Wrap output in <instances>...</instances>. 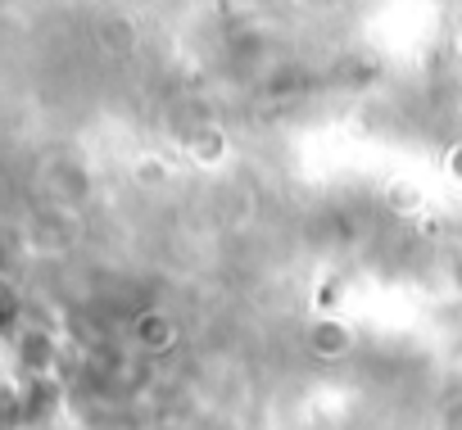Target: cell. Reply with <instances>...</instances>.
I'll return each mask as SVG.
<instances>
[{
  "label": "cell",
  "instance_id": "cell-1",
  "mask_svg": "<svg viewBox=\"0 0 462 430\" xmlns=\"http://www.w3.org/2000/svg\"><path fill=\"white\" fill-rule=\"evenodd\" d=\"M304 344H309L313 358L340 362V358H349V353L358 349V331H354L345 317H336V313H318V317L304 326Z\"/></svg>",
  "mask_w": 462,
  "mask_h": 430
},
{
  "label": "cell",
  "instance_id": "cell-2",
  "mask_svg": "<svg viewBox=\"0 0 462 430\" xmlns=\"http://www.w3.org/2000/svg\"><path fill=\"white\" fill-rule=\"evenodd\" d=\"M186 159H190L195 168L213 172V168H222V163L231 159V136H226L217 123H195V127L186 132Z\"/></svg>",
  "mask_w": 462,
  "mask_h": 430
},
{
  "label": "cell",
  "instance_id": "cell-3",
  "mask_svg": "<svg viewBox=\"0 0 462 430\" xmlns=\"http://www.w3.org/2000/svg\"><path fill=\"white\" fill-rule=\"evenodd\" d=\"M132 335H136L141 349H172L181 331H177V317H172V313H163V308H145V313L132 322Z\"/></svg>",
  "mask_w": 462,
  "mask_h": 430
},
{
  "label": "cell",
  "instance_id": "cell-4",
  "mask_svg": "<svg viewBox=\"0 0 462 430\" xmlns=\"http://www.w3.org/2000/svg\"><path fill=\"white\" fill-rule=\"evenodd\" d=\"M100 41H105L114 55H127V50L136 46V23H132V19H118V23L100 28Z\"/></svg>",
  "mask_w": 462,
  "mask_h": 430
},
{
  "label": "cell",
  "instance_id": "cell-5",
  "mask_svg": "<svg viewBox=\"0 0 462 430\" xmlns=\"http://www.w3.org/2000/svg\"><path fill=\"white\" fill-rule=\"evenodd\" d=\"M136 181H145V186H168V181H172V168H168L163 159L150 154V159L136 163Z\"/></svg>",
  "mask_w": 462,
  "mask_h": 430
},
{
  "label": "cell",
  "instance_id": "cell-6",
  "mask_svg": "<svg viewBox=\"0 0 462 430\" xmlns=\"http://www.w3.org/2000/svg\"><path fill=\"white\" fill-rule=\"evenodd\" d=\"M385 199H390L399 213H417V208H421V190H412V186H403V181H399V186H390V195H385Z\"/></svg>",
  "mask_w": 462,
  "mask_h": 430
},
{
  "label": "cell",
  "instance_id": "cell-7",
  "mask_svg": "<svg viewBox=\"0 0 462 430\" xmlns=\"http://www.w3.org/2000/svg\"><path fill=\"white\" fill-rule=\"evenodd\" d=\"M444 172H448V177L462 186V141H453V145L444 150Z\"/></svg>",
  "mask_w": 462,
  "mask_h": 430
},
{
  "label": "cell",
  "instance_id": "cell-8",
  "mask_svg": "<svg viewBox=\"0 0 462 430\" xmlns=\"http://www.w3.org/2000/svg\"><path fill=\"white\" fill-rule=\"evenodd\" d=\"M457 55H462V37H457Z\"/></svg>",
  "mask_w": 462,
  "mask_h": 430
},
{
  "label": "cell",
  "instance_id": "cell-9",
  "mask_svg": "<svg viewBox=\"0 0 462 430\" xmlns=\"http://www.w3.org/2000/svg\"><path fill=\"white\" fill-rule=\"evenodd\" d=\"M457 317H462V304H457Z\"/></svg>",
  "mask_w": 462,
  "mask_h": 430
}]
</instances>
